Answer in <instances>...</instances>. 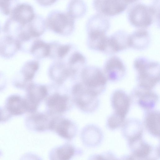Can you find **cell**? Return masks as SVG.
<instances>
[{"mask_svg":"<svg viewBox=\"0 0 160 160\" xmlns=\"http://www.w3.org/2000/svg\"><path fill=\"white\" fill-rule=\"evenodd\" d=\"M45 22L36 14L33 7L26 3H19L12 9L3 28L5 35L19 41H29L39 37L45 30Z\"/></svg>","mask_w":160,"mask_h":160,"instance_id":"cell-1","label":"cell"},{"mask_svg":"<svg viewBox=\"0 0 160 160\" xmlns=\"http://www.w3.org/2000/svg\"><path fill=\"white\" fill-rule=\"evenodd\" d=\"M138 86L152 89L160 81V64L146 58H137L133 62Z\"/></svg>","mask_w":160,"mask_h":160,"instance_id":"cell-2","label":"cell"},{"mask_svg":"<svg viewBox=\"0 0 160 160\" xmlns=\"http://www.w3.org/2000/svg\"><path fill=\"white\" fill-rule=\"evenodd\" d=\"M75 19L67 12L55 10L48 15L46 26L53 32L61 35L71 33L74 28Z\"/></svg>","mask_w":160,"mask_h":160,"instance_id":"cell-3","label":"cell"},{"mask_svg":"<svg viewBox=\"0 0 160 160\" xmlns=\"http://www.w3.org/2000/svg\"><path fill=\"white\" fill-rule=\"evenodd\" d=\"M82 79L84 87L88 90L98 96L105 91L107 79L102 71L99 68L89 67L83 71Z\"/></svg>","mask_w":160,"mask_h":160,"instance_id":"cell-4","label":"cell"},{"mask_svg":"<svg viewBox=\"0 0 160 160\" xmlns=\"http://www.w3.org/2000/svg\"><path fill=\"white\" fill-rule=\"evenodd\" d=\"M74 102L83 111L91 113L98 108L99 100L98 96L80 84L74 86L72 90Z\"/></svg>","mask_w":160,"mask_h":160,"instance_id":"cell-5","label":"cell"},{"mask_svg":"<svg viewBox=\"0 0 160 160\" xmlns=\"http://www.w3.org/2000/svg\"><path fill=\"white\" fill-rule=\"evenodd\" d=\"M131 153L127 159L155 160L159 158V147H154L143 140L142 138L128 142Z\"/></svg>","mask_w":160,"mask_h":160,"instance_id":"cell-6","label":"cell"},{"mask_svg":"<svg viewBox=\"0 0 160 160\" xmlns=\"http://www.w3.org/2000/svg\"><path fill=\"white\" fill-rule=\"evenodd\" d=\"M155 12L152 7L141 3H138L129 10L128 19L131 24L135 27L147 28L153 22Z\"/></svg>","mask_w":160,"mask_h":160,"instance_id":"cell-7","label":"cell"},{"mask_svg":"<svg viewBox=\"0 0 160 160\" xmlns=\"http://www.w3.org/2000/svg\"><path fill=\"white\" fill-rule=\"evenodd\" d=\"M24 98L27 112L30 113L36 111L41 102L47 97L48 92L46 86L30 83L25 89Z\"/></svg>","mask_w":160,"mask_h":160,"instance_id":"cell-8","label":"cell"},{"mask_svg":"<svg viewBox=\"0 0 160 160\" xmlns=\"http://www.w3.org/2000/svg\"><path fill=\"white\" fill-rule=\"evenodd\" d=\"M130 97L131 100L136 101L140 108L146 110L153 109L159 99L158 94L152 89L138 86L132 90Z\"/></svg>","mask_w":160,"mask_h":160,"instance_id":"cell-9","label":"cell"},{"mask_svg":"<svg viewBox=\"0 0 160 160\" xmlns=\"http://www.w3.org/2000/svg\"><path fill=\"white\" fill-rule=\"evenodd\" d=\"M38 67V63L36 61L26 62L14 78L12 81L13 86L18 89H25L33 78Z\"/></svg>","mask_w":160,"mask_h":160,"instance_id":"cell-10","label":"cell"},{"mask_svg":"<svg viewBox=\"0 0 160 160\" xmlns=\"http://www.w3.org/2000/svg\"><path fill=\"white\" fill-rule=\"evenodd\" d=\"M50 130L53 131L61 138L71 140L76 135L77 129L76 125L69 119L60 117L52 118Z\"/></svg>","mask_w":160,"mask_h":160,"instance_id":"cell-11","label":"cell"},{"mask_svg":"<svg viewBox=\"0 0 160 160\" xmlns=\"http://www.w3.org/2000/svg\"><path fill=\"white\" fill-rule=\"evenodd\" d=\"M126 71L125 66L122 60L117 56H113L106 62L103 72L107 80L116 82L124 77Z\"/></svg>","mask_w":160,"mask_h":160,"instance_id":"cell-12","label":"cell"},{"mask_svg":"<svg viewBox=\"0 0 160 160\" xmlns=\"http://www.w3.org/2000/svg\"><path fill=\"white\" fill-rule=\"evenodd\" d=\"M128 4L123 0H94L93 5L98 12L107 16H112L123 12Z\"/></svg>","mask_w":160,"mask_h":160,"instance_id":"cell-13","label":"cell"},{"mask_svg":"<svg viewBox=\"0 0 160 160\" xmlns=\"http://www.w3.org/2000/svg\"><path fill=\"white\" fill-rule=\"evenodd\" d=\"M69 97L56 92L49 96L46 101L48 113L51 116L60 115L68 110L70 107Z\"/></svg>","mask_w":160,"mask_h":160,"instance_id":"cell-14","label":"cell"},{"mask_svg":"<svg viewBox=\"0 0 160 160\" xmlns=\"http://www.w3.org/2000/svg\"><path fill=\"white\" fill-rule=\"evenodd\" d=\"M51 116L48 113L36 112L31 113L26 118V125L29 129L36 132L50 130Z\"/></svg>","mask_w":160,"mask_h":160,"instance_id":"cell-15","label":"cell"},{"mask_svg":"<svg viewBox=\"0 0 160 160\" xmlns=\"http://www.w3.org/2000/svg\"><path fill=\"white\" fill-rule=\"evenodd\" d=\"M128 36L125 32L120 31L108 37L103 52L112 54L127 49L129 47Z\"/></svg>","mask_w":160,"mask_h":160,"instance_id":"cell-16","label":"cell"},{"mask_svg":"<svg viewBox=\"0 0 160 160\" xmlns=\"http://www.w3.org/2000/svg\"><path fill=\"white\" fill-rule=\"evenodd\" d=\"M130 97L123 90L117 89L112 94L111 104L115 112L125 118L130 109Z\"/></svg>","mask_w":160,"mask_h":160,"instance_id":"cell-17","label":"cell"},{"mask_svg":"<svg viewBox=\"0 0 160 160\" xmlns=\"http://www.w3.org/2000/svg\"><path fill=\"white\" fill-rule=\"evenodd\" d=\"M122 126V135L128 142L142 137V124L139 120L129 118L125 121Z\"/></svg>","mask_w":160,"mask_h":160,"instance_id":"cell-18","label":"cell"},{"mask_svg":"<svg viewBox=\"0 0 160 160\" xmlns=\"http://www.w3.org/2000/svg\"><path fill=\"white\" fill-rule=\"evenodd\" d=\"M150 42L148 32L144 29L135 31L128 36V46L133 49L142 50L147 48Z\"/></svg>","mask_w":160,"mask_h":160,"instance_id":"cell-19","label":"cell"},{"mask_svg":"<svg viewBox=\"0 0 160 160\" xmlns=\"http://www.w3.org/2000/svg\"><path fill=\"white\" fill-rule=\"evenodd\" d=\"M5 108L11 116L21 115L27 112L24 98L18 94H12L7 98Z\"/></svg>","mask_w":160,"mask_h":160,"instance_id":"cell-20","label":"cell"},{"mask_svg":"<svg viewBox=\"0 0 160 160\" xmlns=\"http://www.w3.org/2000/svg\"><path fill=\"white\" fill-rule=\"evenodd\" d=\"M19 50L20 43L17 39L7 35L0 39V56L3 58H10Z\"/></svg>","mask_w":160,"mask_h":160,"instance_id":"cell-21","label":"cell"},{"mask_svg":"<svg viewBox=\"0 0 160 160\" xmlns=\"http://www.w3.org/2000/svg\"><path fill=\"white\" fill-rule=\"evenodd\" d=\"M144 125L148 132L152 136L159 138L160 112L158 110H146L144 117Z\"/></svg>","mask_w":160,"mask_h":160,"instance_id":"cell-22","label":"cell"},{"mask_svg":"<svg viewBox=\"0 0 160 160\" xmlns=\"http://www.w3.org/2000/svg\"><path fill=\"white\" fill-rule=\"evenodd\" d=\"M83 132L84 140L88 146L95 147L101 143L103 138V133L97 126L90 125L86 127Z\"/></svg>","mask_w":160,"mask_h":160,"instance_id":"cell-23","label":"cell"},{"mask_svg":"<svg viewBox=\"0 0 160 160\" xmlns=\"http://www.w3.org/2000/svg\"><path fill=\"white\" fill-rule=\"evenodd\" d=\"M75 149L71 144L67 143L52 150L51 152L52 159L68 160L71 159L75 153Z\"/></svg>","mask_w":160,"mask_h":160,"instance_id":"cell-24","label":"cell"},{"mask_svg":"<svg viewBox=\"0 0 160 160\" xmlns=\"http://www.w3.org/2000/svg\"><path fill=\"white\" fill-rule=\"evenodd\" d=\"M30 52L34 57L42 58L47 56L50 52V47L44 42L37 40L34 41L30 48Z\"/></svg>","mask_w":160,"mask_h":160,"instance_id":"cell-25","label":"cell"},{"mask_svg":"<svg viewBox=\"0 0 160 160\" xmlns=\"http://www.w3.org/2000/svg\"><path fill=\"white\" fill-rule=\"evenodd\" d=\"M86 10V5L82 0H72L69 3L67 12L75 19L83 16Z\"/></svg>","mask_w":160,"mask_h":160,"instance_id":"cell-26","label":"cell"},{"mask_svg":"<svg viewBox=\"0 0 160 160\" xmlns=\"http://www.w3.org/2000/svg\"><path fill=\"white\" fill-rule=\"evenodd\" d=\"M125 118L114 112L108 117L106 122L107 126L110 130L116 129L122 125Z\"/></svg>","mask_w":160,"mask_h":160,"instance_id":"cell-27","label":"cell"},{"mask_svg":"<svg viewBox=\"0 0 160 160\" xmlns=\"http://www.w3.org/2000/svg\"><path fill=\"white\" fill-rule=\"evenodd\" d=\"M16 0H0V12L4 15L10 14Z\"/></svg>","mask_w":160,"mask_h":160,"instance_id":"cell-28","label":"cell"},{"mask_svg":"<svg viewBox=\"0 0 160 160\" xmlns=\"http://www.w3.org/2000/svg\"><path fill=\"white\" fill-rule=\"evenodd\" d=\"M85 59L82 54L79 53H76L73 54L71 58L70 62L71 64H75L78 62L84 63Z\"/></svg>","mask_w":160,"mask_h":160,"instance_id":"cell-29","label":"cell"},{"mask_svg":"<svg viewBox=\"0 0 160 160\" xmlns=\"http://www.w3.org/2000/svg\"><path fill=\"white\" fill-rule=\"evenodd\" d=\"M70 49L68 45H65L61 46L58 50V54L59 57L62 58L68 53Z\"/></svg>","mask_w":160,"mask_h":160,"instance_id":"cell-30","label":"cell"},{"mask_svg":"<svg viewBox=\"0 0 160 160\" xmlns=\"http://www.w3.org/2000/svg\"><path fill=\"white\" fill-rule=\"evenodd\" d=\"M11 116L5 108H0V122L7 121Z\"/></svg>","mask_w":160,"mask_h":160,"instance_id":"cell-31","label":"cell"},{"mask_svg":"<svg viewBox=\"0 0 160 160\" xmlns=\"http://www.w3.org/2000/svg\"><path fill=\"white\" fill-rule=\"evenodd\" d=\"M93 158H94L95 159H108V158H109V159H111V158L112 159H113V158H115V156L113 153L110 152H108L99 155H95L93 156Z\"/></svg>","mask_w":160,"mask_h":160,"instance_id":"cell-32","label":"cell"},{"mask_svg":"<svg viewBox=\"0 0 160 160\" xmlns=\"http://www.w3.org/2000/svg\"><path fill=\"white\" fill-rule=\"evenodd\" d=\"M57 0H36L40 5L43 7H47L53 4Z\"/></svg>","mask_w":160,"mask_h":160,"instance_id":"cell-33","label":"cell"},{"mask_svg":"<svg viewBox=\"0 0 160 160\" xmlns=\"http://www.w3.org/2000/svg\"><path fill=\"white\" fill-rule=\"evenodd\" d=\"M7 84V79L4 74L0 72V92L5 88Z\"/></svg>","mask_w":160,"mask_h":160,"instance_id":"cell-34","label":"cell"},{"mask_svg":"<svg viewBox=\"0 0 160 160\" xmlns=\"http://www.w3.org/2000/svg\"><path fill=\"white\" fill-rule=\"evenodd\" d=\"M128 5L138 0H123Z\"/></svg>","mask_w":160,"mask_h":160,"instance_id":"cell-35","label":"cell"}]
</instances>
